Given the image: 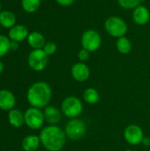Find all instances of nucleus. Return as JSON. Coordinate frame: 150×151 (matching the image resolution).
I'll list each match as a JSON object with an SVG mask.
<instances>
[{
    "instance_id": "1",
    "label": "nucleus",
    "mask_w": 150,
    "mask_h": 151,
    "mask_svg": "<svg viewBox=\"0 0 150 151\" xmlns=\"http://www.w3.org/2000/svg\"><path fill=\"white\" fill-rule=\"evenodd\" d=\"M41 144L48 151H61L65 146L66 135L65 130L57 126L49 125L40 133Z\"/></svg>"
},
{
    "instance_id": "2",
    "label": "nucleus",
    "mask_w": 150,
    "mask_h": 151,
    "mask_svg": "<svg viewBox=\"0 0 150 151\" xmlns=\"http://www.w3.org/2000/svg\"><path fill=\"white\" fill-rule=\"evenodd\" d=\"M52 89L50 86L44 81L34 83L27 90V99L32 107L42 109L48 106L51 100Z\"/></svg>"
},
{
    "instance_id": "3",
    "label": "nucleus",
    "mask_w": 150,
    "mask_h": 151,
    "mask_svg": "<svg viewBox=\"0 0 150 151\" xmlns=\"http://www.w3.org/2000/svg\"><path fill=\"white\" fill-rule=\"evenodd\" d=\"M105 31L114 38H120L126 36L128 27L126 22L118 16H111L107 18L103 24Z\"/></svg>"
},
{
    "instance_id": "4",
    "label": "nucleus",
    "mask_w": 150,
    "mask_h": 151,
    "mask_svg": "<svg viewBox=\"0 0 150 151\" xmlns=\"http://www.w3.org/2000/svg\"><path fill=\"white\" fill-rule=\"evenodd\" d=\"M61 111L66 118L70 119H76L83 111V104L77 96H67L61 104Z\"/></svg>"
},
{
    "instance_id": "5",
    "label": "nucleus",
    "mask_w": 150,
    "mask_h": 151,
    "mask_svg": "<svg viewBox=\"0 0 150 151\" xmlns=\"http://www.w3.org/2000/svg\"><path fill=\"white\" fill-rule=\"evenodd\" d=\"M65 133L68 139L72 141H79L86 134L87 126L85 122L79 118L72 119L66 123Z\"/></svg>"
},
{
    "instance_id": "6",
    "label": "nucleus",
    "mask_w": 150,
    "mask_h": 151,
    "mask_svg": "<svg viewBox=\"0 0 150 151\" xmlns=\"http://www.w3.org/2000/svg\"><path fill=\"white\" fill-rule=\"evenodd\" d=\"M80 43L82 49H85L89 52H95L98 50L102 45V36L98 31L88 29L81 35Z\"/></svg>"
},
{
    "instance_id": "7",
    "label": "nucleus",
    "mask_w": 150,
    "mask_h": 151,
    "mask_svg": "<svg viewBox=\"0 0 150 151\" xmlns=\"http://www.w3.org/2000/svg\"><path fill=\"white\" fill-rule=\"evenodd\" d=\"M27 63L31 69L35 72H41L46 68L49 63V56L42 49L33 50L28 55Z\"/></svg>"
},
{
    "instance_id": "8",
    "label": "nucleus",
    "mask_w": 150,
    "mask_h": 151,
    "mask_svg": "<svg viewBox=\"0 0 150 151\" xmlns=\"http://www.w3.org/2000/svg\"><path fill=\"white\" fill-rule=\"evenodd\" d=\"M24 117L26 125L33 130L40 129L45 121L43 112L41 111V109L34 107L28 108L24 113Z\"/></svg>"
},
{
    "instance_id": "9",
    "label": "nucleus",
    "mask_w": 150,
    "mask_h": 151,
    "mask_svg": "<svg viewBox=\"0 0 150 151\" xmlns=\"http://www.w3.org/2000/svg\"><path fill=\"white\" fill-rule=\"evenodd\" d=\"M144 137L143 130L140 126L132 124L127 126L124 130V138L126 142L132 146L141 144Z\"/></svg>"
},
{
    "instance_id": "10",
    "label": "nucleus",
    "mask_w": 150,
    "mask_h": 151,
    "mask_svg": "<svg viewBox=\"0 0 150 151\" xmlns=\"http://www.w3.org/2000/svg\"><path fill=\"white\" fill-rule=\"evenodd\" d=\"M72 78L78 82H85L90 77V69L86 63H75L71 69Z\"/></svg>"
},
{
    "instance_id": "11",
    "label": "nucleus",
    "mask_w": 150,
    "mask_h": 151,
    "mask_svg": "<svg viewBox=\"0 0 150 151\" xmlns=\"http://www.w3.org/2000/svg\"><path fill=\"white\" fill-rule=\"evenodd\" d=\"M132 18L133 22L139 26L147 25L150 19V12L149 8L143 4L139 5L134 10H133Z\"/></svg>"
},
{
    "instance_id": "12",
    "label": "nucleus",
    "mask_w": 150,
    "mask_h": 151,
    "mask_svg": "<svg viewBox=\"0 0 150 151\" xmlns=\"http://www.w3.org/2000/svg\"><path fill=\"white\" fill-rule=\"evenodd\" d=\"M43 114H44V119L49 125L57 126L60 122L63 113L56 106L50 105L45 107Z\"/></svg>"
},
{
    "instance_id": "13",
    "label": "nucleus",
    "mask_w": 150,
    "mask_h": 151,
    "mask_svg": "<svg viewBox=\"0 0 150 151\" xmlns=\"http://www.w3.org/2000/svg\"><path fill=\"white\" fill-rule=\"evenodd\" d=\"M28 30L27 27L22 24L15 25L9 30L8 37L10 40L14 42H22L28 36Z\"/></svg>"
},
{
    "instance_id": "14",
    "label": "nucleus",
    "mask_w": 150,
    "mask_h": 151,
    "mask_svg": "<svg viewBox=\"0 0 150 151\" xmlns=\"http://www.w3.org/2000/svg\"><path fill=\"white\" fill-rule=\"evenodd\" d=\"M16 104L14 95L6 89L0 90V109L4 111H11Z\"/></svg>"
},
{
    "instance_id": "15",
    "label": "nucleus",
    "mask_w": 150,
    "mask_h": 151,
    "mask_svg": "<svg viewBox=\"0 0 150 151\" xmlns=\"http://www.w3.org/2000/svg\"><path fill=\"white\" fill-rule=\"evenodd\" d=\"M27 39V42H28L29 46L32 47L34 50L43 49L45 43L47 42L43 35L37 31L30 33Z\"/></svg>"
},
{
    "instance_id": "16",
    "label": "nucleus",
    "mask_w": 150,
    "mask_h": 151,
    "mask_svg": "<svg viewBox=\"0 0 150 151\" xmlns=\"http://www.w3.org/2000/svg\"><path fill=\"white\" fill-rule=\"evenodd\" d=\"M41 141L40 137L34 134H30L25 137L22 141V149L25 151L38 150Z\"/></svg>"
},
{
    "instance_id": "17",
    "label": "nucleus",
    "mask_w": 150,
    "mask_h": 151,
    "mask_svg": "<svg viewBox=\"0 0 150 151\" xmlns=\"http://www.w3.org/2000/svg\"><path fill=\"white\" fill-rule=\"evenodd\" d=\"M8 119H9V123L14 127H20L25 123L24 114H22V112L19 111V110H15V109L9 111Z\"/></svg>"
},
{
    "instance_id": "18",
    "label": "nucleus",
    "mask_w": 150,
    "mask_h": 151,
    "mask_svg": "<svg viewBox=\"0 0 150 151\" xmlns=\"http://www.w3.org/2000/svg\"><path fill=\"white\" fill-rule=\"evenodd\" d=\"M16 17L13 12L10 11H2L0 12V26L5 28H11L15 26Z\"/></svg>"
},
{
    "instance_id": "19",
    "label": "nucleus",
    "mask_w": 150,
    "mask_h": 151,
    "mask_svg": "<svg viewBox=\"0 0 150 151\" xmlns=\"http://www.w3.org/2000/svg\"><path fill=\"white\" fill-rule=\"evenodd\" d=\"M116 48L120 54L127 55L131 52L133 45H132V42L129 38H127L126 36H122V37L117 39Z\"/></svg>"
},
{
    "instance_id": "20",
    "label": "nucleus",
    "mask_w": 150,
    "mask_h": 151,
    "mask_svg": "<svg viewBox=\"0 0 150 151\" xmlns=\"http://www.w3.org/2000/svg\"><path fill=\"white\" fill-rule=\"evenodd\" d=\"M83 100L88 104H96L100 101V95L94 88H88L83 92Z\"/></svg>"
},
{
    "instance_id": "21",
    "label": "nucleus",
    "mask_w": 150,
    "mask_h": 151,
    "mask_svg": "<svg viewBox=\"0 0 150 151\" xmlns=\"http://www.w3.org/2000/svg\"><path fill=\"white\" fill-rule=\"evenodd\" d=\"M21 6L26 12L33 13L41 6V0H21Z\"/></svg>"
},
{
    "instance_id": "22",
    "label": "nucleus",
    "mask_w": 150,
    "mask_h": 151,
    "mask_svg": "<svg viewBox=\"0 0 150 151\" xmlns=\"http://www.w3.org/2000/svg\"><path fill=\"white\" fill-rule=\"evenodd\" d=\"M118 5L125 10H134L141 4L142 0H117Z\"/></svg>"
},
{
    "instance_id": "23",
    "label": "nucleus",
    "mask_w": 150,
    "mask_h": 151,
    "mask_svg": "<svg viewBox=\"0 0 150 151\" xmlns=\"http://www.w3.org/2000/svg\"><path fill=\"white\" fill-rule=\"evenodd\" d=\"M10 38L0 35V58L4 57L10 50Z\"/></svg>"
},
{
    "instance_id": "24",
    "label": "nucleus",
    "mask_w": 150,
    "mask_h": 151,
    "mask_svg": "<svg viewBox=\"0 0 150 151\" xmlns=\"http://www.w3.org/2000/svg\"><path fill=\"white\" fill-rule=\"evenodd\" d=\"M42 50H44V52L48 56H51V55H54L56 53V51L57 50V46L53 42H47Z\"/></svg>"
},
{
    "instance_id": "25",
    "label": "nucleus",
    "mask_w": 150,
    "mask_h": 151,
    "mask_svg": "<svg viewBox=\"0 0 150 151\" xmlns=\"http://www.w3.org/2000/svg\"><path fill=\"white\" fill-rule=\"evenodd\" d=\"M89 57H90V52L85 49H81L78 52V58H79L80 62L85 63L87 60H88Z\"/></svg>"
},
{
    "instance_id": "26",
    "label": "nucleus",
    "mask_w": 150,
    "mask_h": 151,
    "mask_svg": "<svg viewBox=\"0 0 150 151\" xmlns=\"http://www.w3.org/2000/svg\"><path fill=\"white\" fill-rule=\"evenodd\" d=\"M59 5L61 6H64V7H68V6H71L72 5L76 0H55Z\"/></svg>"
},
{
    "instance_id": "27",
    "label": "nucleus",
    "mask_w": 150,
    "mask_h": 151,
    "mask_svg": "<svg viewBox=\"0 0 150 151\" xmlns=\"http://www.w3.org/2000/svg\"><path fill=\"white\" fill-rule=\"evenodd\" d=\"M19 48V42H11V44H10V50H16L17 49Z\"/></svg>"
},
{
    "instance_id": "28",
    "label": "nucleus",
    "mask_w": 150,
    "mask_h": 151,
    "mask_svg": "<svg viewBox=\"0 0 150 151\" xmlns=\"http://www.w3.org/2000/svg\"><path fill=\"white\" fill-rule=\"evenodd\" d=\"M141 143H142V145L145 146V147H149V146H150V138H149V137H144Z\"/></svg>"
},
{
    "instance_id": "29",
    "label": "nucleus",
    "mask_w": 150,
    "mask_h": 151,
    "mask_svg": "<svg viewBox=\"0 0 150 151\" xmlns=\"http://www.w3.org/2000/svg\"><path fill=\"white\" fill-rule=\"evenodd\" d=\"M3 71H4V64H3V62L0 60V73H1Z\"/></svg>"
},
{
    "instance_id": "30",
    "label": "nucleus",
    "mask_w": 150,
    "mask_h": 151,
    "mask_svg": "<svg viewBox=\"0 0 150 151\" xmlns=\"http://www.w3.org/2000/svg\"><path fill=\"white\" fill-rule=\"evenodd\" d=\"M0 12H1V3H0Z\"/></svg>"
},
{
    "instance_id": "31",
    "label": "nucleus",
    "mask_w": 150,
    "mask_h": 151,
    "mask_svg": "<svg viewBox=\"0 0 150 151\" xmlns=\"http://www.w3.org/2000/svg\"><path fill=\"white\" fill-rule=\"evenodd\" d=\"M35 151H41V150H35Z\"/></svg>"
},
{
    "instance_id": "32",
    "label": "nucleus",
    "mask_w": 150,
    "mask_h": 151,
    "mask_svg": "<svg viewBox=\"0 0 150 151\" xmlns=\"http://www.w3.org/2000/svg\"><path fill=\"white\" fill-rule=\"evenodd\" d=\"M126 151H131V150H126Z\"/></svg>"
}]
</instances>
